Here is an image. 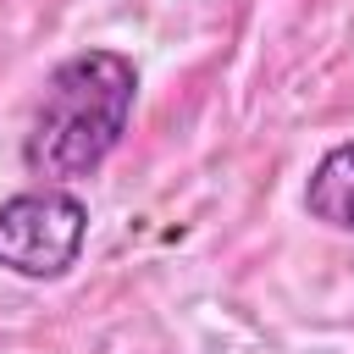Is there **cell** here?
Returning a JSON list of instances; mask_svg holds the SVG:
<instances>
[{"mask_svg": "<svg viewBox=\"0 0 354 354\" xmlns=\"http://www.w3.org/2000/svg\"><path fill=\"white\" fill-rule=\"evenodd\" d=\"M138 105V66L122 50H77L50 77L22 133V166L39 177V188H66L77 177H94Z\"/></svg>", "mask_w": 354, "mask_h": 354, "instance_id": "obj_1", "label": "cell"}, {"mask_svg": "<svg viewBox=\"0 0 354 354\" xmlns=\"http://www.w3.org/2000/svg\"><path fill=\"white\" fill-rule=\"evenodd\" d=\"M88 243V205L72 188H28L0 199V271L55 282Z\"/></svg>", "mask_w": 354, "mask_h": 354, "instance_id": "obj_2", "label": "cell"}, {"mask_svg": "<svg viewBox=\"0 0 354 354\" xmlns=\"http://www.w3.org/2000/svg\"><path fill=\"white\" fill-rule=\"evenodd\" d=\"M304 210H310V221H321L332 232H354V138L348 144H332L310 166Z\"/></svg>", "mask_w": 354, "mask_h": 354, "instance_id": "obj_3", "label": "cell"}]
</instances>
